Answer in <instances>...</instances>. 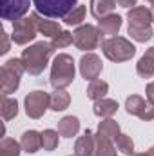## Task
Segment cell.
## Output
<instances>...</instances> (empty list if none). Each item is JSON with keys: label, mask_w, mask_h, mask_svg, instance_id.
Wrapping results in <instances>:
<instances>
[{"label": "cell", "mask_w": 154, "mask_h": 156, "mask_svg": "<svg viewBox=\"0 0 154 156\" xmlns=\"http://www.w3.org/2000/svg\"><path fill=\"white\" fill-rule=\"evenodd\" d=\"M127 33L136 42H149L154 37L152 33V13L145 5H136L127 11Z\"/></svg>", "instance_id": "1"}, {"label": "cell", "mask_w": 154, "mask_h": 156, "mask_svg": "<svg viewBox=\"0 0 154 156\" xmlns=\"http://www.w3.org/2000/svg\"><path fill=\"white\" fill-rule=\"evenodd\" d=\"M56 49L49 44V42H37L33 45H29L27 49L22 51V62L26 66V71L33 76H38L40 73H44V69L47 67L53 53Z\"/></svg>", "instance_id": "2"}, {"label": "cell", "mask_w": 154, "mask_h": 156, "mask_svg": "<svg viewBox=\"0 0 154 156\" xmlns=\"http://www.w3.org/2000/svg\"><path fill=\"white\" fill-rule=\"evenodd\" d=\"M75 60L71 55L67 53H60L54 62H53V67H51V76L49 82L54 89H65L67 85L73 83L75 80Z\"/></svg>", "instance_id": "3"}, {"label": "cell", "mask_w": 154, "mask_h": 156, "mask_svg": "<svg viewBox=\"0 0 154 156\" xmlns=\"http://www.w3.org/2000/svg\"><path fill=\"white\" fill-rule=\"evenodd\" d=\"M102 51L105 55V58H109L111 62H127L136 55V47L134 44H131V40L123 38V37H111V38L102 42Z\"/></svg>", "instance_id": "4"}, {"label": "cell", "mask_w": 154, "mask_h": 156, "mask_svg": "<svg viewBox=\"0 0 154 156\" xmlns=\"http://www.w3.org/2000/svg\"><path fill=\"white\" fill-rule=\"evenodd\" d=\"M26 73V66L22 62V58H9L2 69H0V87H2V94H11L18 89L20 85V78Z\"/></svg>", "instance_id": "5"}, {"label": "cell", "mask_w": 154, "mask_h": 156, "mask_svg": "<svg viewBox=\"0 0 154 156\" xmlns=\"http://www.w3.org/2000/svg\"><path fill=\"white\" fill-rule=\"evenodd\" d=\"M78 0H33L37 13L49 18H65L75 7Z\"/></svg>", "instance_id": "6"}, {"label": "cell", "mask_w": 154, "mask_h": 156, "mask_svg": "<svg viewBox=\"0 0 154 156\" xmlns=\"http://www.w3.org/2000/svg\"><path fill=\"white\" fill-rule=\"evenodd\" d=\"M73 44L76 45V49H80V51L91 53L100 44V29L91 26V24L80 26V27H76V31L73 33Z\"/></svg>", "instance_id": "7"}, {"label": "cell", "mask_w": 154, "mask_h": 156, "mask_svg": "<svg viewBox=\"0 0 154 156\" xmlns=\"http://www.w3.org/2000/svg\"><path fill=\"white\" fill-rule=\"evenodd\" d=\"M37 33H38V27H37L35 18L31 15L29 16H22V18L13 22V35H11V38L18 45H26L31 40H35Z\"/></svg>", "instance_id": "8"}, {"label": "cell", "mask_w": 154, "mask_h": 156, "mask_svg": "<svg viewBox=\"0 0 154 156\" xmlns=\"http://www.w3.org/2000/svg\"><path fill=\"white\" fill-rule=\"evenodd\" d=\"M49 94L45 91H33L26 96L24 100V107H26V113L27 116L33 118V120H38L45 115L47 107H49Z\"/></svg>", "instance_id": "9"}, {"label": "cell", "mask_w": 154, "mask_h": 156, "mask_svg": "<svg viewBox=\"0 0 154 156\" xmlns=\"http://www.w3.org/2000/svg\"><path fill=\"white\" fill-rule=\"evenodd\" d=\"M125 109L129 115L142 118L143 122H151L154 120V105H151L149 102H145L140 94H131L125 100Z\"/></svg>", "instance_id": "10"}, {"label": "cell", "mask_w": 154, "mask_h": 156, "mask_svg": "<svg viewBox=\"0 0 154 156\" xmlns=\"http://www.w3.org/2000/svg\"><path fill=\"white\" fill-rule=\"evenodd\" d=\"M102 69H103V64H102L98 55L87 53V55H83L80 58V75H82V78L93 82V80H96L100 76Z\"/></svg>", "instance_id": "11"}, {"label": "cell", "mask_w": 154, "mask_h": 156, "mask_svg": "<svg viewBox=\"0 0 154 156\" xmlns=\"http://www.w3.org/2000/svg\"><path fill=\"white\" fill-rule=\"evenodd\" d=\"M29 11V0H2V18L18 20Z\"/></svg>", "instance_id": "12"}, {"label": "cell", "mask_w": 154, "mask_h": 156, "mask_svg": "<svg viewBox=\"0 0 154 156\" xmlns=\"http://www.w3.org/2000/svg\"><path fill=\"white\" fill-rule=\"evenodd\" d=\"M121 27V16L120 15H107L103 18L98 20V29H100V35H105V37H116L118 31Z\"/></svg>", "instance_id": "13"}, {"label": "cell", "mask_w": 154, "mask_h": 156, "mask_svg": "<svg viewBox=\"0 0 154 156\" xmlns=\"http://www.w3.org/2000/svg\"><path fill=\"white\" fill-rule=\"evenodd\" d=\"M31 16L35 18V24L38 27V33H42L44 37H49V38H54L62 33V27L58 22H53V20H44L40 16V13H31Z\"/></svg>", "instance_id": "14"}, {"label": "cell", "mask_w": 154, "mask_h": 156, "mask_svg": "<svg viewBox=\"0 0 154 156\" xmlns=\"http://www.w3.org/2000/svg\"><path fill=\"white\" fill-rule=\"evenodd\" d=\"M136 73L142 78H152L154 76V45L149 47L143 56L136 64Z\"/></svg>", "instance_id": "15"}, {"label": "cell", "mask_w": 154, "mask_h": 156, "mask_svg": "<svg viewBox=\"0 0 154 156\" xmlns=\"http://www.w3.org/2000/svg\"><path fill=\"white\" fill-rule=\"evenodd\" d=\"M75 154L76 156H93L94 154V133L85 131L83 136H80L75 144Z\"/></svg>", "instance_id": "16"}, {"label": "cell", "mask_w": 154, "mask_h": 156, "mask_svg": "<svg viewBox=\"0 0 154 156\" xmlns=\"http://www.w3.org/2000/svg\"><path fill=\"white\" fill-rule=\"evenodd\" d=\"M20 145H22V149L26 151V153H29V154H33V153H37L40 147H42V133L38 131H26L24 134H22V138H20Z\"/></svg>", "instance_id": "17"}, {"label": "cell", "mask_w": 154, "mask_h": 156, "mask_svg": "<svg viewBox=\"0 0 154 156\" xmlns=\"http://www.w3.org/2000/svg\"><path fill=\"white\" fill-rule=\"evenodd\" d=\"M49 109L58 113V111H65L71 104V96L65 89H54L53 94H49Z\"/></svg>", "instance_id": "18"}, {"label": "cell", "mask_w": 154, "mask_h": 156, "mask_svg": "<svg viewBox=\"0 0 154 156\" xmlns=\"http://www.w3.org/2000/svg\"><path fill=\"white\" fill-rule=\"evenodd\" d=\"M118 102L116 100H111V98H102V100H96L94 105H93V111L94 115L100 118H111L118 111Z\"/></svg>", "instance_id": "19"}, {"label": "cell", "mask_w": 154, "mask_h": 156, "mask_svg": "<svg viewBox=\"0 0 154 156\" xmlns=\"http://www.w3.org/2000/svg\"><path fill=\"white\" fill-rule=\"evenodd\" d=\"M78 131H80V120L76 116H64L60 122H58V133L60 136L64 138H73L76 136Z\"/></svg>", "instance_id": "20"}, {"label": "cell", "mask_w": 154, "mask_h": 156, "mask_svg": "<svg viewBox=\"0 0 154 156\" xmlns=\"http://www.w3.org/2000/svg\"><path fill=\"white\" fill-rule=\"evenodd\" d=\"M116 5V0H91V15L100 20L107 15H113Z\"/></svg>", "instance_id": "21"}, {"label": "cell", "mask_w": 154, "mask_h": 156, "mask_svg": "<svg viewBox=\"0 0 154 156\" xmlns=\"http://www.w3.org/2000/svg\"><path fill=\"white\" fill-rule=\"evenodd\" d=\"M93 156H116L114 144L102 134H94V154Z\"/></svg>", "instance_id": "22"}, {"label": "cell", "mask_w": 154, "mask_h": 156, "mask_svg": "<svg viewBox=\"0 0 154 156\" xmlns=\"http://www.w3.org/2000/svg\"><path fill=\"white\" fill-rule=\"evenodd\" d=\"M98 134H102L103 138L114 142L116 138H118V134H120V125H118V122L113 120V118H105V120L100 122V125H98Z\"/></svg>", "instance_id": "23"}, {"label": "cell", "mask_w": 154, "mask_h": 156, "mask_svg": "<svg viewBox=\"0 0 154 156\" xmlns=\"http://www.w3.org/2000/svg\"><path fill=\"white\" fill-rule=\"evenodd\" d=\"M107 93H109V83L103 82V80H100V78L93 80V82L89 83V87H87V98H91V100H94V102L105 98Z\"/></svg>", "instance_id": "24"}, {"label": "cell", "mask_w": 154, "mask_h": 156, "mask_svg": "<svg viewBox=\"0 0 154 156\" xmlns=\"http://www.w3.org/2000/svg\"><path fill=\"white\" fill-rule=\"evenodd\" d=\"M0 113L2 118L5 122L13 120V118L18 115V102L15 98H7V94H2V107H0Z\"/></svg>", "instance_id": "25"}, {"label": "cell", "mask_w": 154, "mask_h": 156, "mask_svg": "<svg viewBox=\"0 0 154 156\" xmlns=\"http://www.w3.org/2000/svg\"><path fill=\"white\" fill-rule=\"evenodd\" d=\"M58 131H54V129H45L44 133H42V147H44V151H54L56 147H58Z\"/></svg>", "instance_id": "26"}, {"label": "cell", "mask_w": 154, "mask_h": 156, "mask_svg": "<svg viewBox=\"0 0 154 156\" xmlns=\"http://www.w3.org/2000/svg\"><path fill=\"white\" fill-rule=\"evenodd\" d=\"M22 145L13 138H4L0 142V156H20Z\"/></svg>", "instance_id": "27"}, {"label": "cell", "mask_w": 154, "mask_h": 156, "mask_svg": "<svg viewBox=\"0 0 154 156\" xmlns=\"http://www.w3.org/2000/svg\"><path fill=\"white\" fill-rule=\"evenodd\" d=\"M114 142H116V149H118L120 153H123V154H127V156H131L134 153V142H132V138H131L129 134L120 133Z\"/></svg>", "instance_id": "28"}, {"label": "cell", "mask_w": 154, "mask_h": 156, "mask_svg": "<svg viewBox=\"0 0 154 156\" xmlns=\"http://www.w3.org/2000/svg\"><path fill=\"white\" fill-rule=\"evenodd\" d=\"M85 5H76L65 18H64V22H65V26H80L83 20H85Z\"/></svg>", "instance_id": "29"}, {"label": "cell", "mask_w": 154, "mask_h": 156, "mask_svg": "<svg viewBox=\"0 0 154 156\" xmlns=\"http://www.w3.org/2000/svg\"><path fill=\"white\" fill-rule=\"evenodd\" d=\"M71 44H73V33H69V31H62L58 37H54L51 40V45L54 49H64V47H67Z\"/></svg>", "instance_id": "30"}, {"label": "cell", "mask_w": 154, "mask_h": 156, "mask_svg": "<svg viewBox=\"0 0 154 156\" xmlns=\"http://www.w3.org/2000/svg\"><path fill=\"white\" fill-rule=\"evenodd\" d=\"M145 93H147V102L154 105V82L151 83H147V89H145Z\"/></svg>", "instance_id": "31"}, {"label": "cell", "mask_w": 154, "mask_h": 156, "mask_svg": "<svg viewBox=\"0 0 154 156\" xmlns=\"http://www.w3.org/2000/svg\"><path fill=\"white\" fill-rule=\"evenodd\" d=\"M7 51H9V40H7V33L2 29V49H0V53L5 55Z\"/></svg>", "instance_id": "32"}, {"label": "cell", "mask_w": 154, "mask_h": 156, "mask_svg": "<svg viewBox=\"0 0 154 156\" xmlns=\"http://www.w3.org/2000/svg\"><path fill=\"white\" fill-rule=\"evenodd\" d=\"M116 4H118L120 7H125V9L136 7V0H116Z\"/></svg>", "instance_id": "33"}, {"label": "cell", "mask_w": 154, "mask_h": 156, "mask_svg": "<svg viewBox=\"0 0 154 156\" xmlns=\"http://www.w3.org/2000/svg\"><path fill=\"white\" fill-rule=\"evenodd\" d=\"M131 156H149L147 153H132Z\"/></svg>", "instance_id": "34"}, {"label": "cell", "mask_w": 154, "mask_h": 156, "mask_svg": "<svg viewBox=\"0 0 154 156\" xmlns=\"http://www.w3.org/2000/svg\"><path fill=\"white\" fill-rule=\"evenodd\" d=\"M147 154H149V156H154V145L149 149V151H147Z\"/></svg>", "instance_id": "35"}, {"label": "cell", "mask_w": 154, "mask_h": 156, "mask_svg": "<svg viewBox=\"0 0 154 156\" xmlns=\"http://www.w3.org/2000/svg\"><path fill=\"white\" fill-rule=\"evenodd\" d=\"M151 13H152V22H154V5L151 7Z\"/></svg>", "instance_id": "36"}, {"label": "cell", "mask_w": 154, "mask_h": 156, "mask_svg": "<svg viewBox=\"0 0 154 156\" xmlns=\"http://www.w3.org/2000/svg\"><path fill=\"white\" fill-rule=\"evenodd\" d=\"M149 2H151V5H154V0H149Z\"/></svg>", "instance_id": "37"}, {"label": "cell", "mask_w": 154, "mask_h": 156, "mask_svg": "<svg viewBox=\"0 0 154 156\" xmlns=\"http://www.w3.org/2000/svg\"><path fill=\"white\" fill-rule=\"evenodd\" d=\"M73 156H76V154H73Z\"/></svg>", "instance_id": "38"}]
</instances>
